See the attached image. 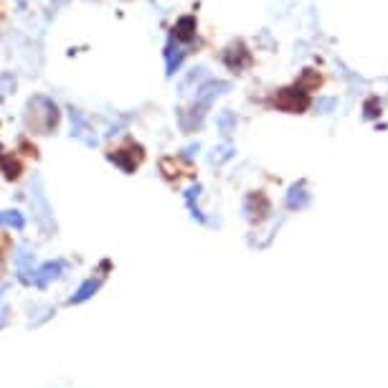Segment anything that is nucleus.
<instances>
[{
  "label": "nucleus",
  "instance_id": "obj_1",
  "mask_svg": "<svg viewBox=\"0 0 388 388\" xmlns=\"http://www.w3.org/2000/svg\"><path fill=\"white\" fill-rule=\"evenodd\" d=\"M49 119L53 127H56V122H59V112H56V104H51L49 99L44 96V110H38V99L33 96L28 102V115H26V122H28L31 130H36L38 127V119Z\"/></svg>",
  "mask_w": 388,
  "mask_h": 388
},
{
  "label": "nucleus",
  "instance_id": "obj_3",
  "mask_svg": "<svg viewBox=\"0 0 388 388\" xmlns=\"http://www.w3.org/2000/svg\"><path fill=\"white\" fill-rule=\"evenodd\" d=\"M0 226L23 228L26 226V219H23V213H18V211H0Z\"/></svg>",
  "mask_w": 388,
  "mask_h": 388
},
{
  "label": "nucleus",
  "instance_id": "obj_2",
  "mask_svg": "<svg viewBox=\"0 0 388 388\" xmlns=\"http://www.w3.org/2000/svg\"><path fill=\"white\" fill-rule=\"evenodd\" d=\"M61 262H49V264H44L41 269H36L33 271V285H38V287H46L51 279H56L61 274Z\"/></svg>",
  "mask_w": 388,
  "mask_h": 388
},
{
  "label": "nucleus",
  "instance_id": "obj_4",
  "mask_svg": "<svg viewBox=\"0 0 388 388\" xmlns=\"http://www.w3.org/2000/svg\"><path fill=\"white\" fill-rule=\"evenodd\" d=\"M96 287H99V282H94V279H89V282H84V285H81V289H79V292H76V294H74V297H71V300H69V302H71V305H74V302H84V300H89V297L94 294Z\"/></svg>",
  "mask_w": 388,
  "mask_h": 388
}]
</instances>
